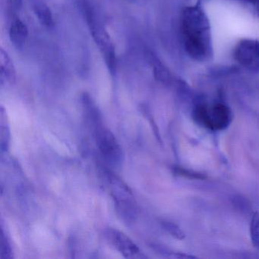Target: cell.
I'll list each match as a JSON object with an SVG mask.
<instances>
[{"mask_svg": "<svg viewBox=\"0 0 259 259\" xmlns=\"http://www.w3.org/2000/svg\"><path fill=\"white\" fill-rule=\"evenodd\" d=\"M181 28L187 54L198 61L208 59L212 51L210 22L199 5L184 9L182 13Z\"/></svg>", "mask_w": 259, "mask_h": 259, "instance_id": "obj_1", "label": "cell"}, {"mask_svg": "<svg viewBox=\"0 0 259 259\" xmlns=\"http://www.w3.org/2000/svg\"><path fill=\"white\" fill-rule=\"evenodd\" d=\"M107 184L110 188V195L114 201L118 216L126 224L136 221L139 213L137 203L130 188L110 170L104 171Z\"/></svg>", "mask_w": 259, "mask_h": 259, "instance_id": "obj_2", "label": "cell"}, {"mask_svg": "<svg viewBox=\"0 0 259 259\" xmlns=\"http://www.w3.org/2000/svg\"><path fill=\"white\" fill-rule=\"evenodd\" d=\"M86 21L90 30L91 34L98 46L106 66L111 75H114L116 72V48L114 44L107 32L105 27L102 25L96 16L90 10L85 12Z\"/></svg>", "mask_w": 259, "mask_h": 259, "instance_id": "obj_3", "label": "cell"}, {"mask_svg": "<svg viewBox=\"0 0 259 259\" xmlns=\"http://www.w3.org/2000/svg\"><path fill=\"white\" fill-rule=\"evenodd\" d=\"M97 145L104 160L113 166H118L123 160L122 147L114 135L104 125L93 132Z\"/></svg>", "mask_w": 259, "mask_h": 259, "instance_id": "obj_4", "label": "cell"}, {"mask_svg": "<svg viewBox=\"0 0 259 259\" xmlns=\"http://www.w3.org/2000/svg\"><path fill=\"white\" fill-rule=\"evenodd\" d=\"M234 58L245 69L259 71V41L251 39L240 40L235 48Z\"/></svg>", "mask_w": 259, "mask_h": 259, "instance_id": "obj_5", "label": "cell"}, {"mask_svg": "<svg viewBox=\"0 0 259 259\" xmlns=\"http://www.w3.org/2000/svg\"><path fill=\"white\" fill-rule=\"evenodd\" d=\"M105 236L126 258H144L145 256L137 245L127 235L116 229L109 228L105 232Z\"/></svg>", "mask_w": 259, "mask_h": 259, "instance_id": "obj_6", "label": "cell"}, {"mask_svg": "<svg viewBox=\"0 0 259 259\" xmlns=\"http://www.w3.org/2000/svg\"><path fill=\"white\" fill-rule=\"evenodd\" d=\"M10 39L13 46L17 50H22L28 37L27 25L18 16H13L9 30Z\"/></svg>", "mask_w": 259, "mask_h": 259, "instance_id": "obj_7", "label": "cell"}, {"mask_svg": "<svg viewBox=\"0 0 259 259\" xmlns=\"http://www.w3.org/2000/svg\"><path fill=\"white\" fill-rule=\"evenodd\" d=\"M16 81V70L7 51L0 49V82L2 86H11Z\"/></svg>", "mask_w": 259, "mask_h": 259, "instance_id": "obj_8", "label": "cell"}, {"mask_svg": "<svg viewBox=\"0 0 259 259\" xmlns=\"http://www.w3.org/2000/svg\"><path fill=\"white\" fill-rule=\"evenodd\" d=\"M81 104L86 119L93 131H95L97 128L103 125L102 117L99 109L91 95L88 93H84L81 95Z\"/></svg>", "mask_w": 259, "mask_h": 259, "instance_id": "obj_9", "label": "cell"}, {"mask_svg": "<svg viewBox=\"0 0 259 259\" xmlns=\"http://www.w3.org/2000/svg\"><path fill=\"white\" fill-rule=\"evenodd\" d=\"M147 57L150 64L152 66L153 72L156 79L163 84H168L169 81V72L160 63L159 59L151 51L147 53Z\"/></svg>", "mask_w": 259, "mask_h": 259, "instance_id": "obj_10", "label": "cell"}, {"mask_svg": "<svg viewBox=\"0 0 259 259\" xmlns=\"http://www.w3.org/2000/svg\"><path fill=\"white\" fill-rule=\"evenodd\" d=\"M34 13L42 26L48 29H52L55 26L52 12L48 5L39 4L34 7Z\"/></svg>", "mask_w": 259, "mask_h": 259, "instance_id": "obj_11", "label": "cell"}, {"mask_svg": "<svg viewBox=\"0 0 259 259\" xmlns=\"http://www.w3.org/2000/svg\"><path fill=\"white\" fill-rule=\"evenodd\" d=\"M250 238L254 248L259 249V213L254 212L250 221Z\"/></svg>", "mask_w": 259, "mask_h": 259, "instance_id": "obj_12", "label": "cell"}, {"mask_svg": "<svg viewBox=\"0 0 259 259\" xmlns=\"http://www.w3.org/2000/svg\"><path fill=\"white\" fill-rule=\"evenodd\" d=\"M161 225L163 228L175 239L183 240L186 238L184 232L177 224L170 221H162Z\"/></svg>", "mask_w": 259, "mask_h": 259, "instance_id": "obj_13", "label": "cell"}, {"mask_svg": "<svg viewBox=\"0 0 259 259\" xmlns=\"http://www.w3.org/2000/svg\"><path fill=\"white\" fill-rule=\"evenodd\" d=\"M0 257L2 259H12L13 257L11 245L4 234V230H1L0 238Z\"/></svg>", "mask_w": 259, "mask_h": 259, "instance_id": "obj_14", "label": "cell"}, {"mask_svg": "<svg viewBox=\"0 0 259 259\" xmlns=\"http://www.w3.org/2000/svg\"><path fill=\"white\" fill-rule=\"evenodd\" d=\"M10 133L8 126H1V149L3 151H7L10 146Z\"/></svg>", "mask_w": 259, "mask_h": 259, "instance_id": "obj_15", "label": "cell"}, {"mask_svg": "<svg viewBox=\"0 0 259 259\" xmlns=\"http://www.w3.org/2000/svg\"><path fill=\"white\" fill-rule=\"evenodd\" d=\"M22 3H23V0H7L9 10L11 11L12 14L20 11L22 7Z\"/></svg>", "mask_w": 259, "mask_h": 259, "instance_id": "obj_16", "label": "cell"}, {"mask_svg": "<svg viewBox=\"0 0 259 259\" xmlns=\"http://www.w3.org/2000/svg\"><path fill=\"white\" fill-rule=\"evenodd\" d=\"M242 1L253 6V7H254L257 12H259V0H242Z\"/></svg>", "mask_w": 259, "mask_h": 259, "instance_id": "obj_17", "label": "cell"}, {"mask_svg": "<svg viewBox=\"0 0 259 259\" xmlns=\"http://www.w3.org/2000/svg\"><path fill=\"white\" fill-rule=\"evenodd\" d=\"M130 1H133V0H130Z\"/></svg>", "mask_w": 259, "mask_h": 259, "instance_id": "obj_18", "label": "cell"}]
</instances>
